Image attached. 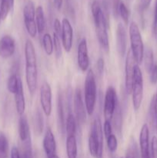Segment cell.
Masks as SVG:
<instances>
[{
    "label": "cell",
    "mask_w": 157,
    "mask_h": 158,
    "mask_svg": "<svg viewBox=\"0 0 157 158\" xmlns=\"http://www.w3.org/2000/svg\"><path fill=\"white\" fill-rule=\"evenodd\" d=\"M151 103L152 105V109H153V116H154V129L157 136V92L152 97L151 100Z\"/></svg>",
    "instance_id": "e575fe53"
},
{
    "label": "cell",
    "mask_w": 157,
    "mask_h": 158,
    "mask_svg": "<svg viewBox=\"0 0 157 158\" xmlns=\"http://www.w3.org/2000/svg\"><path fill=\"white\" fill-rule=\"evenodd\" d=\"M42 146L47 157L56 154V142L51 128L48 127L46 130L43 138Z\"/></svg>",
    "instance_id": "e0dca14e"
},
{
    "label": "cell",
    "mask_w": 157,
    "mask_h": 158,
    "mask_svg": "<svg viewBox=\"0 0 157 158\" xmlns=\"http://www.w3.org/2000/svg\"><path fill=\"white\" fill-rule=\"evenodd\" d=\"M42 46L46 55L52 56L54 52L53 40L50 34L46 33L42 37Z\"/></svg>",
    "instance_id": "83f0119b"
},
{
    "label": "cell",
    "mask_w": 157,
    "mask_h": 158,
    "mask_svg": "<svg viewBox=\"0 0 157 158\" xmlns=\"http://www.w3.org/2000/svg\"><path fill=\"white\" fill-rule=\"evenodd\" d=\"M126 158H135V156H134L133 152H132L130 149L129 150L127 154H126Z\"/></svg>",
    "instance_id": "f6af8a7d"
},
{
    "label": "cell",
    "mask_w": 157,
    "mask_h": 158,
    "mask_svg": "<svg viewBox=\"0 0 157 158\" xmlns=\"http://www.w3.org/2000/svg\"><path fill=\"white\" fill-rule=\"evenodd\" d=\"M117 12L121 16L123 23L126 25H128L129 20V11L128 9L127 6H126L123 2H119L118 4V8H117Z\"/></svg>",
    "instance_id": "f546056e"
},
{
    "label": "cell",
    "mask_w": 157,
    "mask_h": 158,
    "mask_svg": "<svg viewBox=\"0 0 157 158\" xmlns=\"http://www.w3.org/2000/svg\"><path fill=\"white\" fill-rule=\"evenodd\" d=\"M152 34H153L154 39L157 41V0L155 5V11H154V19L153 23H152Z\"/></svg>",
    "instance_id": "8d00e7d4"
},
{
    "label": "cell",
    "mask_w": 157,
    "mask_h": 158,
    "mask_svg": "<svg viewBox=\"0 0 157 158\" xmlns=\"http://www.w3.org/2000/svg\"><path fill=\"white\" fill-rule=\"evenodd\" d=\"M107 147L109 151L111 153H114L116 151L117 147H118V141H117V138L114 134H111L107 139Z\"/></svg>",
    "instance_id": "d6a6232c"
},
{
    "label": "cell",
    "mask_w": 157,
    "mask_h": 158,
    "mask_svg": "<svg viewBox=\"0 0 157 158\" xmlns=\"http://www.w3.org/2000/svg\"><path fill=\"white\" fill-rule=\"evenodd\" d=\"M132 106L135 111L139 110L143 99V77L141 69L138 64L135 66L133 82L132 87Z\"/></svg>",
    "instance_id": "8992f818"
},
{
    "label": "cell",
    "mask_w": 157,
    "mask_h": 158,
    "mask_svg": "<svg viewBox=\"0 0 157 158\" xmlns=\"http://www.w3.org/2000/svg\"><path fill=\"white\" fill-rule=\"evenodd\" d=\"M62 45L66 52H69L73 43V29L70 22L66 18L62 21Z\"/></svg>",
    "instance_id": "8fae6325"
},
{
    "label": "cell",
    "mask_w": 157,
    "mask_h": 158,
    "mask_svg": "<svg viewBox=\"0 0 157 158\" xmlns=\"http://www.w3.org/2000/svg\"><path fill=\"white\" fill-rule=\"evenodd\" d=\"M23 19L28 34L32 38H35L38 32L35 23V6L31 0H29L23 8Z\"/></svg>",
    "instance_id": "52a82bcc"
},
{
    "label": "cell",
    "mask_w": 157,
    "mask_h": 158,
    "mask_svg": "<svg viewBox=\"0 0 157 158\" xmlns=\"http://www.w3.org/2000/svg\"><path fill=\"white\" fill-rule=\"evenodd\" d=\"M151 154L152 158H157V137H152L151 140Z\"/></svg>",
    "instance_id": "f35d334b"
},
{
    "label": "cell",
    "mask_w": 157,
    "mask_h": 158,
    "mask_svg": "<svg viewBox=\"0 0 157 158\" xmlns=\"http://www.w3.org/2000/svg\"><path fill=\"white\" fill-rule=\"evenodd\" d=\"M14 96H15V109H16L17 113L19 116L24 115L25 110H26V100H25L22 82L19 77H18V89Z\"/></svg>",
    "instance_id": "ac0fdd59"
},
{
    "label": "cell",
    "mask_w": 157,
    "mask_h": 158,
    "mask_svg": "<svg viewBox=\"0 0 157 158\" xmlns=\"http://www.w3.org/2000/svg\"><path fill=\"white\" fill-rule=\"evenodd\" d=\"M2 19V15H1V12H0V21H1Z\"/></svg>",
    "instance_id": "c3c4849f"
},
{
    "label": "cell",
    "mask_w": 157,
    "mask_h": 158,
    "mask_svg": "<svg viewBox=\"0 0 157 158\" xmlns=\"http://www.w3.org/2000/svg\"><path fill=\"white\" fill-rule=\"evenodd\" d=\"M26 59V80L31 95H33L38 85V68L35 47L30 40H27L25 44Z\"/></svg>",
    "instance_id": "7a4b0ae2"
},
{
    "label": "cell",
    "mask_w": 157,
    "mask_h": 158,
    "mask_svg": "<svg viewBox=\"0 0 157 158\" xmlns=\"http://www.w3.org/2000/svg\"><path fill=\"white\" fill-rule=\"evenodd\" d=\"M57 116H58V123L59 131L62 134L66 132V117H65L64 101L61 93H58V100H57Z\"/></svg>",
    "instance_id": "d6986e66"
},
{
    "label": "cell",
    "mask_w": 157,
    "mask_h": 158,
    "mask_svg": "<svg viewBox=\"0 0 157 158\" xmlns=\"http://www.w3.org/2000/svg\"><path fill=\"white\" fill-rule=\"evenodd\" d=\"M15 52V42L11 35H6L0 40V56L8 59Z\"/></svg>",
    "instance_id": "5bb4252c"
},
{
    "label": "cell",
    "mask_w": 157,
    "mask_h": 158,
    "mask_svg": "<svg viewBox=\"0 0 157 158\" xmlns=\"http://www.w3.org/2000/svg\"><path fill=\"white\" fill-rule=\"evenodd\" d=\"M152 0H140L139 2V9L142 12L146 10L150 6Z\"/></svg>",
    "instance_id": "b9f144b4"
},
{
    "label": "cell",
    "mask_w": 157,
    "mask_h": 158,
    "mask_svg": "<svg viewBox=\"0 0 157 158\" xmlns=\"http://www.w3.org/2000/svg\"><path fill=\"white\" fill-rule=\"evenodd\" d=\"M43 127H44V123H43L42 114H41L39 110L37 109L34 116V128L36 135H41L43 131Z\"/></svg>",
    "instance_id": "d4e9b609"
},
{
    "label": "cell",
    "mask_w": 157,
    "mask_h": 158,
    "mask_svg": "<svg viewBox=\"0 0 157 158\" xmlns=\"http://www.w3.org/2000/svg\"><path fill=\"white\" fill-rule=\"evenodd\" d=\"M104 66H105L104 60H103V58H99L96 62V70L99 76L103 75V72H104Z\"/></svg>",
    "instance_id": "60d3db41"
},
{
    "label": "cell",
    "mask_w": 157,
    "mask_h": 158,
    "mask_svg": "<svg viewBox=\"0 0 157 158\" xmlns=\"http://www.w3.org/2000/svg\"><path fill=\"white\" fill-rule=\"evenodd\" d=\"M14 5L10 0H0V12H1L2 19H6L9 15L11 9H12Z\"/></svg>",
    "instance_id": "f1b7e54d"
},
{
    "label": "cell",
    "mask_w": 157,
    "mask_h": 158,
    "mask_svg": "<svg viewBox=\"0 0 157 158\" xmlns=\"http://www.w3.org/2000/svg\"><path fill=\"white\" fill-rule=\"evenodd\" d=\"M117 102L118 100H117L116 91L113 86H109L106 89V95H105L104 109H103L105 120H109V121L112 120L116 107Z\"/></svg>",
    "instance_id": "ba28073f"
},
{
    "label": "cell",
    "mask_w": 157,
    "mask_h": 158,
    "mask_svg": "<svg viewBox=\"0 0 157 158\" xmlns=\"http://www.w3.org/2000/svg\"><path fill=\"white\" fill-rule=\"evenodd\" d=\"M116 38V49L119 54L122 57L125 56L127 49V35L126 31L123 23H119L115 32Z\"/></svg>",
    "instance_id": "2e32d148"
},
{
    "label": "cell",
    "mask_w": 157,
    "mask_h": 158,
    "mask_svg": "<svg viewBox=\"0 0 157 158\" xmlns=\"http://www.w3.org/2000/svg\"><path fill=\"white\" fill-rule=\"evenodd\" d=\"M149 80L152 84H156L157 83V64H155L150 72L149 73Z\"/></svg>",
    "instance_id": "74e56055"
},
{
    "label": "cell",
    "mask_w": 157,
    "mask_h": 158,
    "mask_svg": "<svg viewBox=\"0 0 157 158\" xmlns=\"http://www.w3.org/2000/svg\"><path fill=\"white\" fill-rule=\"evenodd\" d=\"M53 4L55 9L58 11H60L62 7L63 0H53Z\"/></svg>",
    "instance_id": "ee69618b"
},
{
    "label": "cell",
    "mask_w": 157,
    "mask_h": 158,
    "mask_svg": "<svg viewBox=\"0 0 157 158\" xmlns=\"http://www.w3.org/2000/svg\"><path fill=\"white\" fill-rule=\"evenodd\" d=\"M77 63L79 69L83 72L89 70V57L88 52L87 41L86 39H83L79 42L77 49Z\"/></svg>",
    "instance_id": "4fadbf2b"
},
{
    "label": "cell",
    "mask_w": 157,
    "mask_h": 158,
    "mask_svg": "<svg viewBox=\"0 0 157 158\" xmlns=\"http://www.w3.org/2000/svg\"><path fill=\"white\" fill-rule=\"evenodd\" d=\"M52 89L50 85L45 82L40 87V103L46 117H49L52 114Z\"/></svg>",
    "instance_id": "30bf717a"
},
{
    "label": "cell",
    "mask_w": 157,
    "mask_h": 158,
    "mask_svg": "<svg viewBox=\"0 0 157 158\" xmlns=\"http://www.w3.org/2000/svg\"><path fill=\"white\" fill-rule=\"evenodd\" d=\"M136 65L130 49L128 50L125 63V89L127 94L132 93V82H133L135 66Z\"/></svg>",
    "instance_id": "9c48e42d"
},
{
    "label": "cell",
    "mask_w": 157,
    "mask_h": 158,
    "mask_svg": "<svg viewBox=\"0 0 157 158\" xmlns=\"http://www.w3.org/2000/svg\"><path fill=\"white\" fill-rule=\"evenodd\" d=\"M76 119L72 113H69L66 121V133L67 136H75L76 131Z\"/></svg>",
    "instance_id": "603a6c76"
},
{
    "label": "cell",
    "mask_w": 157,
    "mask_h": 158,
    "mask_svg": "<svg viewBox=\"0 0 157 158\" xmlns=\"http://www.w3.org/2000/svg\"><path fill=\"white\" fill-rule=\"evenodd\" d=\"M23 143H24V148H23L22 152L21 158H33L30 140L23 142Z\"/></svg>",
    "instance_id": "836d02e7"
},
{
    "label": "cell",
    "mask_w": 157,
    "mask_h": 158,
    "mask_svg": "<svg viewBox=\"0 0 157 158\" xmlns=\"http://www.w3.org/2000/svg\"><path fill=\"white\" fill-rule=\"evenodd\" d=\"M66 154L68 158H77L78 148L75 136H67L66 139Z\"/></svg>",
    "instance_id": "7402d4cb"
},
{
    "label": "cell",
    "mask_w": 157,
    "mask_h": 158,
    "mask_svg": "<svg viewBox=\"0 0 157 158\" xmlns=\"http://www.w3.org/2000/svg\"><path fill=\"white\" fill-rule=\"evenodd\" d=\"M84 97L86 113L89 116H92L96 104L97 86L95 74L91 69L88 70L85 80Z\"/></svg>",
    "instance_id": "277c9868"
},
{
    "label": "cell",
    "mask_w": 157,
    "mask_h": 158,
    "mask_svg": "<svg viewBox=\"0 0 157 158\" xmlns=\"http://www.w3.org/2000/svg\"><path fill=\"white\" fill-rule=\"evenodd\" d=\"M139 147L141 158H151L149 150V129L146 123L143 125L140 131Z\"/></svg>",
    "instance_id": "9a60e30c"
},
{
    "label": "cell",
    "mask_w": 157,
    "mask_h": 158,
    "mask_svg": "<svg viewBox=\"0 0 157 158\" xmlns=\"http://www.w3.org/2000/svg\"><path fill=\"white\" fill-rule=\"evenodd\" d=\"M121 158H122V157H121Z\"/></svg>",
    "instance_id": "681fc988"
},
{
    "label": "cell",
    "mask_w": 157,
    "mask_h": 158,
    "mask_svg": "<svg viewBox=\"0 0 157 158\" xmlns=\"http://www.w3.org/2000/svg\"><path fill=\"white\" fill-rule=\"evenodd\" d=\"M88 140L89 151L94 158H103V130L99 118L92 122Z\"/></svg>",
    "instance_id": "3957f363"
},
{
    "label": "cell",
    "mask_w": 157,
    "mask_h": 158,
    "mask_svg": "<svg viewBox=\"0 0 157 158\" xmlns=\"http://www.w3.org/2000/svg\"><path fill=\"white\" fill-rule=\"evenodd\" d=\"M129 40H130L131 52L136 64H141L144 56V44L138 25L132 22L129 25Z\"/></svg>",
    "instance_id": "5b68a950"
},
{
    "label": "cell",
    "mask_w": 157,
    "mask_h": 158,
    "mask_svg": "<svg viewBox=\"0 0 157 158\" xmlns=\"http://www.w3.org/2000/svg\"><path fill=\"white\" fill-rule=\"evenodd\" d=\"M47 158H59V157H58V155H57V154H54V155L50 156V157H48Z\"/></svg>",
    "instance_id": "bcb514c9"
},
{
    "label": "cell",
    "mask_w": 157,
    "mask_h": 158,
    "mask_svg": "<svg viewBox=\"0 0 157 158\" xmlns=\"http://www.w3.org/2000/svg\"><path fill=\"white\" fill-rule=\"evenodd\" d=\"M103 133H104L105 137L106 139L112 134V127L111 124V121L109 120H105L104 126H103Z\"/></svg>",
    "instance_id": "d590c367"
},
{
    "label": "cell",
    "mask_w": 157,
    "mask_h": 158,
    "mask_svg": "<svg viewBox=\"0 0 157 158\" xmlns=\"http://www.w3.org/2000/svg\"><path fill=\"white\" fill-rule=\"evenodd\" d=\"M74 103V112H75V119L76 121L79 124H83L86 119V106L83 102V97H82L81 90L79 88H77L75 91L73 98Z\"/></svg>",
    "instance_id": "7c38bea8"
},
{
    "label": "cell",
    "mask_w": 157,
    "mask_h": 158,
    "mask_svg": "<svg viewBox=\"0 0 157 158\" xmlns=\"http://www.w3.org/2000/svg\"><path fill=\"white\" fill-rule=\"evenodd\" d=\"M10 1H11V2L14 5V1H15V0H10Z\"/></svg>",
    "instance_id": "7dc6e473"
},
{
    "label": "cell",
    "mask_w": 157,
    "mask_h": 158,
    "mask_svg": "<svg viewBox=\"0 0 157 158\" xmlns=\"http://www.w3.org/2000/svg\"><path fill=\"white\" fill-rule=\"evenodd\" d=\"M53 47H54V52H55V57L57 59H59L62 56V44L60 42V38L58 35H55L53 32Z\"/></svg>",
    "instance_id": "1f68e13d"
},
{
    "label": "cell",
    "mask_w": 157,
    "mask_h": 158,
    "mask_svg": "<svg viewBox=\"0 0 157 158\" xmlns=\"http://www.w3.org/2000/svg\"><path fill=\"white\" fill-rule=\"evenodd\" d=\"M18 77L15 73L12 74L9 77L7 81V89L10 94H15L18 89Z\"/></svg>",
    "instance_id": "4dcf8cb0"
},
{
    "label": "cell",
    "mask_w": 157,
    "mask_h": 158,
    "mask_svg": "<svg viewBox=\"0 0 157 158\" xmlns=\"http://www.w3.org/2000/svg\"><path fill=\"white\" fill-rule=\"evenodd\" d=\"M91 10L98 41L103 50L108 53L109 51V42L107 32L108 29L109 28V18L98 1L95 0L92 2Z\"/></svg>",
    "instance_id": "6da1fadb"
},
{
    "label": "cell",
    "mask_w": 157,
    "mask_h": 158,
    "mask_svg": "<svg viewBox=\"0 0 157 158\" xmlns=\"http://www.w3.org/2000/svg\"><path fill=\"white\" fill-rule=\"evenodd\" d=\"M18 135L22 142L30 140V130L26 115L20 116L18 120Z\"/></svg>",
    "instance_id": "ffe728a7"
},
{
    "label": "cell",
    "mask_w": 157,
    "mask_h": 158,
    "mask_svg": "<svg viewBox=\"0 0 157 158\" xmlns=\"http://www.w3.org/2000/svg\"><path fill=\"white\" fill-rule=\"evenodd\" d=\"M112 118L114 120V127H115L117 133L120 135L122 133V126H123V116H122L121 107H120L119 102H117L116 107H115Z\"/></svg>",
    "instance_id": "cb8c5ba5"
},
{
    "label": "cell",
    "mask_w": 157,
    "mask_h": 158,
    "mask_svg": "<svg viewBox=\"0 0 157 158\" xmlns=\"http://www.w3.org/2000/svg\"><path fill=\"white\" fill-rule=\"evenodd\" d=\"M9 157V141L4 133L0 131V158Z\"/></svg>",
    "instance_id": "484cf974"
},
{
    "label": "cell",
    "mask_w": 157,
    "mask_h": 158,
    "mask_svg": "<svg viewBox=\"0 0 157 158\" xmlns=\"http://www.w3.org/2000/svg\"><path fill=\"white\" fill-rule=\"evenodd\" d=\"M54 33L56 35H58L59 38H61L62 35V23H60L58 19H55L54 21Z\"/></svg>",
    "instance_id": "ab89813d"
},
{
    "label": "cell",
    "mask_w": 157,
    "mask_h": 158,
    "mask_svg": "<svg viewBox=\"0 0 157 158\" xmlns=\"http://www.w3.org/2000/svg\"><path fill=\"white\" fill-rule=\"evenodd\" d=\"M143 60H144V64L145 68H146V72L149 73L153 66L155 65L154 63V56L153 52L151 49H147L144 52V56H143Z\"/></svg>",
    "instance_id": "4316f807"
},
{
    "label": "cell",
    "mask_w": 157,
    "mask_h": 158,
    "mask_svg": "<svg viewBox=\"0 0 157 158\" xmlns=\"http://www.w3.org/2000/svg\"><path fill=\"white\" fill-rule=\"evenodd\" d=\"M35 23L38 33H43L46 30V21L44 10L42 6H38L35 8Z\"/></svg>",
    "instance_id": "44dd1931"
},
{
    "label": "cell",
    "mask_w": 157,
    "mask_h": 158,
    "mask_svg": "<svg viewBox=\"0 0 157 158\" xmlns=\"http://www.w3.org/2000/svg\"><path fill=\"white\" fill-rule=\"evenodd\" d=\"M10 158H21V154L16 147H12V148L11 149Z\"/></svg>",
    "instance_id": "7bdbcfd3"
}]
</instances>
